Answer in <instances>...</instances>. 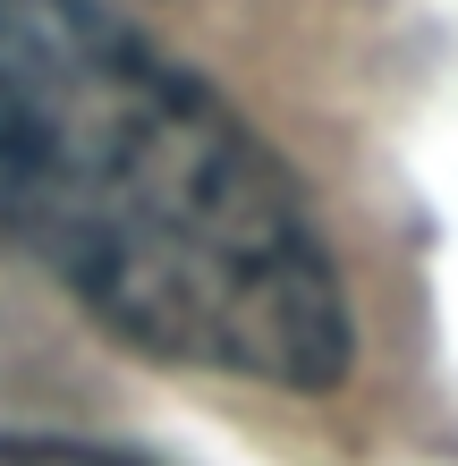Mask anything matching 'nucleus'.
Returning <instances> with one entry per match:
<instances>
[{
  "label": "nucleus",
  "instance_id": "obj_1",
  "mask_svg": "<svg viewBox=\"0 0 458 466\" xmlns=\"http://www.w3.org/2000/svg\"><path fill=\"white\" fill-rule=\"evenodd\" d=\"M0 221L161 365L331 390L357 356L280 153L111 0H0Z\"/></svg>",
  "mask_w": 458,
  "mask_h": 466
},
{
  "label": "nucleus",
  "instance_id": "obj_2",
  "mask_svg": "<svg viewBox=\"0 0 458 466\" xmlns=\"http://www.w3.org/2000/svg\"><path fill=\"white\" fill-rule=\"evenodd\" d=\"M0 466H137V458H111L86 441H43V432H0Z\"/></svg>",
  "mask_w": 458,
  "mask_h": 466
}]
</instances>
